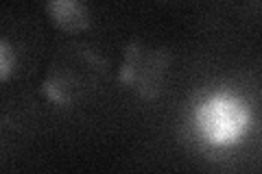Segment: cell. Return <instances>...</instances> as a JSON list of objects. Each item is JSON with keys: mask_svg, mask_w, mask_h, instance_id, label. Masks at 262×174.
<instances>
[{"mask_svg": "<svg viewBox=\"0 0 262 174\" xmlns=\"http://www.w3.org/2000/svg\"><path fill=\"white\" fill-rule=\"evenodd\" d=\"M46 13L66 33H83L92 24L83 0H46Z\"/></svg>", "mask_w": 262, "mask_h": 174, "instance_id": "3957f363", "label": "cell"}, {"mask_svg": "<svg viewBox=\"0 0 262 174\" xmlns=\"http://www.w3.org/2000/svg\"><path fill=\"white\" fill-rule=\"evenodd\" d=\"M15 68V53L13 48L7 44L5 39H0V81L9 79Z\"/></svg>", "mask_w": 262, "mask_h": 174, "instance_id": "277c9868", "label": "cell"}, {"mask_svg": "<svg viewBox=\"0 0 262 174\" xmlns=\"http://www.w3.org/2000/svg\"><path fill=\"white\" fill-rule=\"evenodd\" d=\"M196 124L210 144L225 146L236 142L249 124V111L238 98L219 94L203 103L196 111Z\"/></svg>", "mask_w": 262, "mask_h": 174, "instance_id": "6da1fadb", "label": "cell"}, {"mask_svg": "<svg viewBox=\"0 0 262 174\" xmlns=\"http://www.w3.org/2000/svg\"><path fill=\"white\" fill-rule=\"evenodd\" d=\"M166 65L168 57L162 51H142V46H131L125 55L120 79L127 85L136 87L144 98H153L155 94L162 92Z\"/></svg>", "mask_w": 262, "mask_h": 174, "instance_id": "7a4b0ae2", "label": "cell"}]
</instances>
